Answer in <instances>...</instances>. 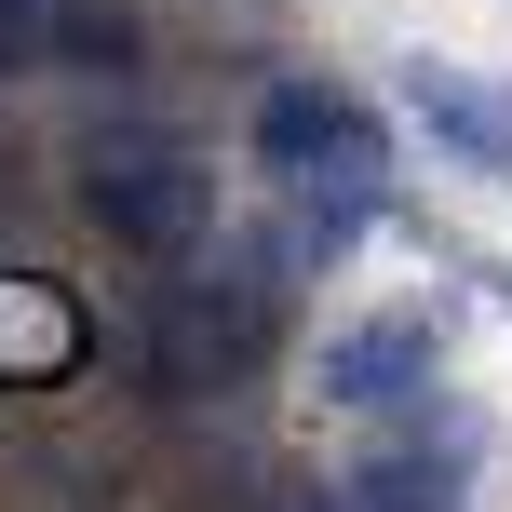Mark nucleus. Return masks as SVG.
I'll return each mask as SVG.
<instances>
[{
	"label": "nucleus",
	"mask_w": 512,
	"mask_h": 512,
	"mask_svg": "<svg viewBox=\"0 0 512 512\" xmlns=\"http://www.w3.org/2000/svg\"><path fill=\"white\" fill-rule=\"evenodd\" d=\"M243 149L270 162L297 203H378L391 189V122L351 95V81H324V68L270 81V95L243 108Z\"/></svg>",
	"instance_id": "nucleus-1"
},
{
	"label": "nucleus",
	"mask_w": 512,
	"mask_h": 512,
	"mask_svg": "<svg viewBox=\"0 0 512 512\" xmlns=\"http://www.w3.org/2000/svg\"><path fill=\"white\" fill-rule=\"evenodd\" d=\"M270 324H283V270H189L135 364H149L162 405H203V391H230V378L270 364Z\"/></svg>",
	"instance_id": "nucleus-2"
},
{
	"label": "nucleus",
	"mask_w": 512,
	"mask_h": 512,
	"mask_svg": "<svg viewBox=\"0 0 512 512\" xmlns=\"http://www.w3.org/2000/svg\"><path fill=\"white\" fill-rule=\"evenodd\" d=\"M81 216L122 256H149V270H189L216 243V162H189V149H95Z\"/></svg>",
	"instance_id": "nucleus-3"
},
{
	"label": "nucleus",
	"mask_w": 512,
	"mask_h": 512,
	"mask_svg": "<svg viewBox=\"0 0 512 512\" xmlns=\"http://www.w3.org/2000/svg\"><path fill=\"white\" fill-rule=\"evenodd\" d=\"M432 378H445V310H432V297H378V310H351V324L324 337V364H310V391H324V405H351V418H405V405H432Z\"/></svg>",
	"instance_id": "nucleus-4"
},
{
	"label": "nucleus",
	"mask_w": 512,
	"mask_h": 512,
	"mask_svg": "<svg viewBox=\"0 0 512 512\" xmlns=\"http://www.w3.org/2000/svg\"><path fill=\"white\" fill-rule=\"evenodd\" d=\"M472 472H486V418L445 405V432H391L378 459L337 486V512H459V499H472Z\"/></svg>",
	"instance_id": "nucleus-5"
},
{
	"label": "nucleus",
	"mask_w": 512,
	"mask_h": 512,
	"mask_svg": "<svg viewBox=\"0 0 512 512\" xmlns=\"http://www.w3.org/2000/svg\"><path fill=\"white\" fill-rule=\"evenodd\" d=\"M81 351H95V310H81L54 270H0V391L81 378Z\"/></svg>",
	"instance_id": "nucleus-6"
},
{
	"label": "nucleus",
	"mask_w": 512,
	"mask_h": 512,
	"mask_svg": "<svg viewBox=\"0 0 512 512\" xmlns=\"http://www.w3.org/2000/svg\"><path fill=\"white\" fill-rule=\"evenodd\" d=\"M405 108H418V135H432L459 176H512V95H486L472 68L418 54V68H405Z\"/></svg>",
	"instance_id": "nucleus-7"
},
{
	"label": "nucleus",
	"mask_w": 512,
	"mask_h": 512,
	"mask_svg": "<svg viewBox=\"0 0 512 512\" xmlns=\"http://www.w3.org/2000/svg\"><path fill=\"white\" fill-rule=\"evenodd\" d=\"M54 68V0H0V81Z\"/></svg>",
	"instance_id": "nucleus-8"
}]
</instances>
